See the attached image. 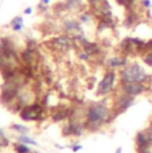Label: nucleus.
I'll return each mask as SVG.
<instances>
[{"mask_svg":"<svg viewBox=\"0 0 152 153\" xmlns=\"http://www.w3.org/2000/svg\"><path fill=\"white\" fill-rule=\"evenodd\" d=\"M115 153H122V149H121V147H118L116 151H115Z\"/></svg>","mask_w":152,"mask_h":153,"instance_id":"4be33fe9","label":"nucleus"},{"mask_svg":"<svg viewBox=\"0 0 152 153\" xmlns=\"http://www.w3.org/2000/svg\"><path fill=\"white\" fill-rule=\"evenodd\" d=\"M136 103V97L130 96L125 93H121L116 99H115V105H114V109H115V114H120L124 113L125 111H127L128 108H131L133 105Z\"/></svg>","mask_w":152,"mask_h":153,"instance_id":"423d86ee","label":"nucleus"},{"mask_svg":"<svg viewBox=\"0 0 152 153\" xmlns=\"http://www.w3.org/2000/svg\"><path fill=\"white\" fill-rule=\"evenodd\" d=\"M130 1H131V4H132V5H134V4H136V1H138V0H130Z\"/></svg>","mask_w":152,"mask_h":153,"instance_id":"5701e85b","label":"nucleus"},{"mask_svg":"<svg viewBox=\"0 0 152 153\" xmlns=\"http://www.w3.org/2000/svg\"><path fill=\"white\" fill-rule=\"evenodd\" d=\"M150 89V85L146 83H139V82H131V83H124L120 84V91L125 93L130 96L137 97L140 95H144Z\"/></svg>","mask_w":152,"mask_h":153,"instance_id":"7ed1b4c3","label":"nucleus"},{"mask_svg":"<svg viewBox=\"0 0 152 153\" xmlns=\"http://www.w3.org/2000/svg\"><path fill=\"white\" fill-rule=\"evenodd\" d=\"M115 1L118 2V5L124 6V7H126L127 10H130V8H132V7H133V5L131 4V1H130V0H115Z\"/></svg>","mask_w":152,"mask_h":153,"instance_id":"9d476101","label":"nucleus"},{"mask_svg":"<svg viewBox=\"0 0 152 153\" xmlns=\"http://www.w3.org/2000/svg\"><path fill=\"white\" fill-rule=\"evenodd\" d=\"M124 24H125V26L128 27V29H131V27H133V26H136V25L138 24V13L133 10V7L128 10Z\"/></svg>","mask_w":152,"mask_h":153,"instance_id":"6e6552de","label":"nucleus"},{"mask_svg":"<svg viewBox=\"0 0 152 153\" xmlns=\"http://www.w3.org/2000/svg\"><path fill=\"white\" fill-rule=\"evenodd\" d=\"M24 13H25V14H31V13H32V8H31V7H28V8H25Z\"/></svg>","mask_w":152,"mask_h":153,"instance_id":"6ab92c4d","label":"nucleus"},{"mask_svg":"<svg viewBox=\"0 0 152 153\" xmlns=\"http://www.w3.org/2000/svg\"><path fill=\"white\" fill-rule=\"evenodd\" d=\"M17 150H18V152L19 153H28L30 152V150L25 146V145H18L17 146Z\"/></svg>","mask_w":152,"mask_h":153,"instance_id":"f8f14e48","label":"nucleus"},{"mask_svg":"<svg viewBox=\"0 0 152 153\" xmlns=\"http://www.w3.org/2000/svg\"><path fill=\"white\" fill-rule=\"evenodd\" d=\"M81 149H82V146H80V145H78L77 147H73V151L76 152V151H78V150H81Z\"/></svg>","mask_w":152,"mask_h":153,"instance_id":"412c9836","label":"nucleus"},{"mask_svg":"<svg viewBox=\"0 0 152 153\" xmlns=\"http://www.w3.org/2000/svg\"><path fill=\"white\" fill-rule=\"evenodd\" d=\"M142 58H143V63L145 65H148L149 68H152V51H149L145 55H143Z\"/></svg>","mask_w":152,"mask_h":153,"instance_id":"1a4fd4ad","label":"nucleus"},{"mask_svg":"<svg viewBox=\"0 0 152 153\" xmlns=\"http://www.w3.org/2000/svg\"><path fill=\"white\" fill-rule=\"evenodd\" d=\"M50 2V0H40V4H43V5H48Z\"/></svg>","mask_w":152,"mask_h":153,"instance_id":"aec40b11","label":"nucleus"},{"mask_svg":"<svg viewBox=\"0 0 152 153\" xmlns=\"http://www.w3.org/2000/svg\"><path fill=\"white\" fill-rule=\"evenodd\" d=\"M116 82V74L114 70H108L104 78L100 81L99 87H98V95L105 96L107 94H110L113 90L114 85Z\"/></svg>","mask_w":152,"mask_h":153,"instance_id":"20e7f679","label":"nucleus"},{"mask_svg":"<svg viewBox=\"0 0 152 153\" xmlns=\"http://www.w3.org/2000/svg\"><path fill=\"white\" fill-rule=\"evenodd\" d=\"M140 5L144 10H150L152 6V1L151 0H140Z\"/></svg>","mask_w":152,"mask_h":153,"instance_id":"9b49d317","label":"nucleus"},{"mask_svg":"<svg viewBox=\"0 0 152 153\" xmlns=\"http://www.w3.org/2000/svg\"><path fill=\"white\" fill-rule=\"evenodd\" d=\"M130 63L128 57L124 56V57H113L110 58L107 61V64L111 69H120V68H125L127 64Z\"/></svg>","mask_w":152,"mask_h":153,"instance_id":"0eeeda50","label":"nucleus"},{"mask_svg":"<svg viewBox=\"0 0 152 153\" xmlns=\"http://www.w3.org/2000/svg\"><path fill=\"white\" fill-rule=\"evenodd\" d=\"M23 23V18L22 17H16L12 22H11V25L13 26V25H16V24H22Z\"/></svg>","mask_w":152,"mask_h":153,"instance_id":"ddd939ff","label":"nucleus"},{"mask_svg":"<svg viewBox=\"0 0 152 153\" xmlns=\"http://www.w3.org/2000/svg\"><path fill=\"white\" fill-rule=\"evenodd\" d=\"M90 19V16L89 14H82V17H81V20L82 22H88Z\"/></svg>","mask_w":152,"mask_h":153,"instance_id":"dca6fc26","label":"nucleus"},{"mask_svg":"<svg viewBox=\"0 0 152 153\" xmlns=\"http://www.w3.org/2000/svg\"><path fill=\"white\" fill-rule=\"evenodd\" d=\"M20 140H23V141H25V143H30V144H36V141H34V140H31V139H29V138H25V137H22Z\"/></svg>","mask_w":152,"mask_h":153,"instance_id":"2eb2a0df","label":"nucleus"},{"mask_svg":"<svg viewBox=\"0 0 152 153\" xmlns=\"http://www.w3.org/2000/svg\"><path fill=\"white\" fill-rule=\"evenodd\" d=\"M120 84L131 83V82H139V83H150L152 79V75L137 61L130 62L119 74Z\"/></svg>","mask_w":152,"mask_h":153,"instance_id":"f257e3e1","label":"nucleus"},{"mask_svg":"<svg viewBox=\"0 0 152 153\" xmlns=\"http://www.w3.org/2000/svg\"><path fill=\"white\" fill-rule=\"evenodd\" d=\"M151 137L148 134V132L140 131L136 135V149L137 153H152V145H151Z\"/></svg>","mask_w":152,"mask_h":153,"instance_id":"39448f33","label":"nucleus"},{"mask_svg":"<svg viewBox=\"0 0 152 153\" xmlns=\"http://www.w3.org/2000/svg\"><path fill=\"white\" fill-rule=\"evenodd\" d=\"M80 0H67V6L68 7H75L76 5L78 4Z\"/></svg>","mask_w":152,"mask_h":153,"instance_id":"4468645a","label":"nucleus"},{"mask_svg":"<svg viewBox=\"0 0 152 153\" xmlns=\"http://www.w3.org/2000/svg\"><path fill=\"white\" fill-rule=\"evenodd\" d=\"M145 131L148 132V134H149V135L151 137V139H152V122L150 123V125H149V127H148V128H146Z\"/></svg>","mask_w":152,"mask_h":153,"instance_id":"a211bd4d","label":"nucleus"},{"mask_svg":"<svg viewBox=\"0 0 152 153\" xmlns=\"http://www.w3.org/2000/svg\"><path fill=\"white\" fill-rule=\"evenodd\" d=\"M12 27H13V30H14V31H19V30H22L23 24H16V25H13Z\"/></svg>","mask_w":152,"mask_h":153,"instance_id":"f3484780","label":"nucleus"},{"mask_svg":"<svg viewBox=\"0 0 152 153\" xmlns=\"http://www.w3.org/2000/svg\"><path fill=\"white\" fill-rule=\"evenodd\" d=\"M87 121L90 127H96V128L102 126L105 122H108L110 121L108 107L102 102L94 103L87 111Z\"/></svg>","mask_w":152,"mask_h":153,"instance_id":"f03ea898","label":"nucleus"}]
</instances>
